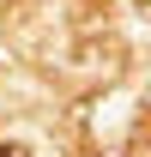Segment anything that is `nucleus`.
Returning <instances> with one entry per match:
<instances>
[{"mask_svg":"<svg viewBox=\"0 0 151 157\" xmlns=\"http://www.w3.org/2000/svg\"><path fill=\"white\" fill-rule=\"evenodd\" d=\"M0 157H30V151H24V145H0Z\"/></svg>","mask_w":151,"mask_h":157,"instance_id":"obj_1","label":"nucleus"}]
</instances>
